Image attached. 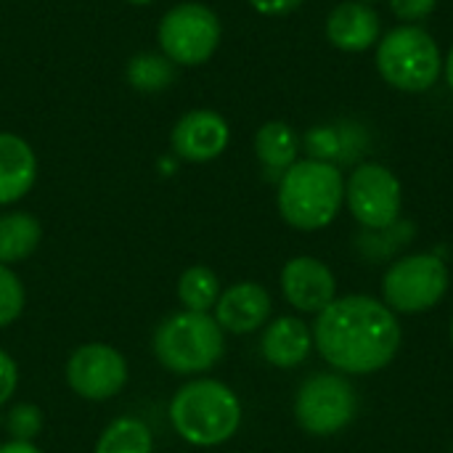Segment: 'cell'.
Here are the masks:
<instances>
[{"instance_id":"6da1fadb","label":"cell","mask_w":453,"mask_h":453,"mask_svg":"<svg viewBox=\"0 0 453 453\" xmlns=\"http://www.w3.org/2000/svg\"><path fill=\"white\" fill-rule=\"evenodd\" d=\"M311 334L321 358L348 374H374L385 369L401 348L395 313L366 295L329 303L319 313Z\"/></svg>"},{"instance_id":"7a4b0ae2","label":"cell","mask_w":453,"mask_h":453,"mask_svg":"<svg viewBox=\"0 0 453 453\" xmlns=\"http://www.w3.org/2000/svg\"><path fill=\"white\" fill-rule=\"evenodd\" d=\"M276 202L287 226L297 231L326 228L345 202V178L332 162L297 159L279 178Z\"/></svg>"},{"instance_id":"3957f363","label":"cell","mask_w":453,"mask_h":453,"mask_svg":"<svg viewBox=\"0 0 453 453\" xmlns=\"http://www.w3.org/2000/svg\"><path fill=\"white\" fill-rule=\"evenodd\" d=\"M170 422L191 446H220L236 435L242 425V403L228 385L218 380H196L175 393Z\"/></svg>"},{"instance_id":"277c9868","label":"cell","mask_w":453,"mask_h":453,"mask_svg":"<svg viewBox=\"0 0 453 453\" xmlns=\"http://www.w3.org/2000/svg\"><path fill=\"white\" fill-rule=\"evenodd\" d=\"M374 61L380 77L401 93H425L443 72L441 48L419 24H401L385 32L377 42Z\"/></svg>"},{"instance_id":"5b68a950","label":"cell","mask_w":453,"mask_h":453,"mask_svg":"<svg viewBox=\"0 0 453 453\" xmlns=\"http://www.w3.org/2000/svg\"><path fill=\"white\" fill-rule=\"evenodd\" d=\"M223 329L210 313L183 311L165 319L154 334V353L173 374H202L223 358Z\"/></svg>"},{"instance_id":"8992f818","label":"cell","mask_w":453,"mask_h":453,"mask_svg":"<svg viewBox=\"0 0 453 453\" xmlns=\"http://www.w3.org/2000/svg\"><path fill=\"white\" fill-rule=\"evenodd\" d=\"M218 13L202 3H180L170 8L159 24L162 53L180 66H199L212 58L220 45Z\"/></svg>"},{"instance_id":"52a82bcc","label":"cell","mask_w":453,"mask_h":453,"mask_svg":"<svg viewBox=\"0 0 453 453\" xmlns=\"http://www.w3.org/2000/svg\"><path fill=\"white\" fill-rule=\"evenodd\" d=\"M449 289V268L438 255H409L390 265L382 281L385 305L395 313H425Z\"/></svg>"},{"instance_id":"ba28073f","label":"cell","mask_w":453,"mask_h":453,"mask_svg":"<svg viewBox=\"0 0 453 453\" xmlns=\"http://www.w3.org/2000/svg\"><path fill=\"white\" fill-rule=\"evenodd\" d=\"M356 393L345 377L337 374H316L305 380L295 398V419L297 425L316 438L334 435L345 430L356 417Z\"/></svg>"},{"instance_id":"9c48e42d","label":"cell","mask_w":453,"mask_h":453,"mask_svg":"<svg viewBox=\"0 0 453 453\" xmlns=\"http://www.w3.org/2000/svg\"><path fill=\"white\" fill-rule=\"evenodd\" d=\"M345 202L350 215L372 231H388L398 223L403 188L401 180L385 165H358L345 180Z\"/></svg>"},{"instance_id":"30bf717a","label":"cell","mask_w":453,"mask_h":453,"mask_svg":"<svg viewBox=\"0 0 453 453\" xmlns=\"http://www.w3.org/2000/svg\"><path fill=\"white\" fill-rule=\"evenodd\" d=\"M69 388L88 401L114 398L127 382V361L122 353L104 342L80 345L66 361Z\"/></svg>"},{"instance_id":"8fae6325","label":"cell","mask_w":453,"mask_h":453,"mask_svg":"<svg viewBox=\"0 0 453 453\" xmlns=\"http://www.w3.org/2000/svg\"><path fill=\"white\" fill-rule=\"evenodd\" d=\"M281 292L303 313H321L337 297V281L326 263L316 257H292L281 271Z\"/></svg>"},{"instance_id":"7c38bea8","label":"cell","mask_w":453,"mask_h":453,"mask_svg":"<svg viewBox=\"0 0 453 453\" xmlns=\"http://www.w3.org/2000/svg\"><path fill=\"white\" fill-rule=\"evenodd\" d=\"M231 141L228 122L210 109L188 111L173 127V149L186 162H212Z\"/></svg>"},{"instance_id":"4fadbf2b","label":"cell","mask_w":453,"mask_h":453,"mask_svg":"<svg viewBox=\"0 0 453 453\" xmlns=\"http://www.w3.org/2000/svg\"><path fill=\"white\" fill-rule=\"evenodd\" d=\"M382 21L372 3L345 0L326 16V40L345 53H364L380 42Z\"/></svg>"},{"instance_id":"5bb4252c","label":"cell","mask_w":453,"mask_h":453,"mask_svg":"<svg viewBox=\"0 0 453 453\" xmlns=\"http://www.w3.org/2000/svg\"><path fill=\"white\" fill-rule=\"evenodd\" d=\"M271 316V295L255 281H239L228 287L215 303V321L234 334H250L260 329Z\"/></svg>"},{"instance_id":"9a60e30c","label":"cell","mask_w":453,"mask_h":453,"mask_svg":"<svg viewBox=\"0 0 453 453\" xmlns=\"http://www.w3.org/2000/svg\"><path fill=\"white\" fill-rule=\"evenodd\" d=\"M35 178L37 159L32 146L13 133H0V204H13L27 196Z\"/></svg>"},{"instance_id":"2e32d148","label":"cell","mask_w":453,"mask_h":453,"mask_svg":"<svg viewBox=\"0 0 453 453\" xmlns=\"http://www.w3.org/2000/svg\"><path fill=\"white\" fill-rule=\"evenodd\" d=\"M311 348H313V334L305 326V321L295 316H281L273 324H268L260 340V350L265 361L276 369L300 366L308 358Z\"/></svg>"},{"instance_id":"e0dca14e","label":"cell","mask_w":453,"mask_h":453,"mask_svg":"<svg viewBox=\"0 0 453 453\" xmlns=\"http://www.w3.org/2000/svg\"><path fill=\"white\" fill-rule=\"evenodd\" d=\"M297 151H300V138L281 119H271L260 125V130L255 133V154L260 165L271 173L284 175L297 162Z\"/></svg>"},{"instance_id":"ac0fdd59","label":"cell","mask_w":453,"mask_h":453,"mask_svg":"<svg viewBox=\"0 0 453 453\" xmlns=\"http://www.w3.org/2000/svg\"><path fill=\"white\" fill-rule=\"evenodd\" d=\"M42 239V226L29 212H8L0 218V263L27 260Z\"/></svg>"},{"instance_id":"d6986e66","label":"cell","mask_w":453,"mask_h":453,"mask_svg":"<svg viewBox=\"0 0 453 453\" xmlns=\"http://www.w3.org/2000/svg\"><path fill=\"white\" fill-rule=\"evenodd\" d=\"M96 453H154V438L141 419L119 417L101 433Z\"/></svg>"},{"instance_id":"ffe728a7","label":"cell","mask_w":453,"mask_h":453,"mask_svg":"<svg viewBox=\"0 0 453 453\" xmlns=\"http://www.w3.org/2000/svg\"><path fill=\"white\" fill-rule=\"evenodd\" d=\"M178 297H180L186 311L210 313V308H215V303L220 297L218 273L212 268H207V265L186 268L180 281H178Z\"/></svg>"},{"instance_id":"44dd1931","label":"cell","mask_w":453,"mask_h":453,"mask_svg":"<svg viewBox=\"0 0 453 453\" xmlns=\"http://www.w3.org/2000/svg\"><path fill=\"white\" fill-rule=\"evenodd\" d=\"M173 80H175V69H173V61L165 53L162 56L159 53H138L127 64V82L135 90L157 93V90L170 88Z\"/></svg>"},{"instance_id":"7402d4cb","label":"cell","mask_w":453,"mask_h":453,"mask_svg":"<svg viewBox=\"0 0 453 453\" xmlns=\"http://www.w3.org/2000/svg\"><path fill=\"white\" fill-rule=\"evenodd\" d=\"M24 311V287L19 276L0 263V326L13 324Z\"/></svg>"},{"instance_id":"603a6c76","label":"cell","mask_w":453,"mask_h":453,"mask_svg":"<svg viewBox=\"0 0 453 453\" xmlns=\"http://www.w3.org/2000/svg\"><path fill=\"white\" fill-rule=\"evenodd\" d=\"M5 430L11 433V441L32 443L42 430V411L35 403H19L8 411Z\"/></svg>"},{"instance_id":"cb8c5ba5","label":"cell","mask_w":453,"mask_h":453,"mask_svg":"<svg viewBox=\"0 0 453 453\" xmlns=\"http://www.w3.org/2000/svg\"><path fill=\"white\" fill-rule=\"evenodd\" d=\"M438 8V0H390V11L401 24H419Z\"/></svg>"},{"instance_id":"d4e9b609","label":"cell","mask_w":453,"mask_h":453,"mask_svg":"<svg viewBox=\"0 0 453 453\" xmlns=\"http://www.w3.org/2000/svg\"><path fill=\"white\" fill-rule=\"evenodd\" d=\"M16 385H19V366L5 350H0V406L13 395Z\"/></svg>"},{"instance_id":"484cf974","label":"cell","mask_w":453,"mask_h":453,"mask_svg":"<svg viewBox=\"0 0 453 453\" xmlns=\"http://www.w3.org/2000/svg\"><path fill=\"white\" fill-rule=\"evenodd\" d=\"M250 5L263 16H287L303 5V0H250Z\"/></svg>"},{"instance_id":"4316f807","label":"cell","mask_w":453,"mask_h":453,"mask_svg":"<svg viewBox=\"0 0 453 453\" xmlns=\"http://www.w3.org/2000/svg\"><path fill=\"white\" fill-rule=\"evenodd\" d=\"M0 453H42L37 446L27 443V441H8L5 446H0Z\"/></svg>"},{"instance_id":"83f0119b","label":"cell","mask_w":453,"mask_h":453,"mask_svg":"<svg viewBox=\"0 0 453 453\" xmlns=\"http://www.w3.org/2000/svg\"><path fill=\"white\" fill-rule=\"evenodd\" d=\"M443 74H446V82H449V88L453 90V48L449 50V56L443 58Z\"/></svg>"},{"instance_id":"f1b7e54d","label":"cell","mask_w":453,"mask_h":453,"mask_svg":"<svg viewBox=\"0 0 453 453\" xmlns=\"http://www.w3.org/2000/svg\"><path fill=\"white\" fill-rule=\"evenodd\" d=\"M127 3H133V5H149V3H154V0H127Z\"/></svg>"},{"instance_id":"f546056e","label":"cell","mask_w":453,"mask_h":453,"mask_svg":"<svg viewBox=\"0 0 453 453\" xmlns=\"http://www.w3.org/2000/svg\"><path fill=\"white\" fill-rule=\"evenodd\" d=\"M361 3H377V0H361Z\"/></svg>"},{"instance_id":"4dcf8cb0","label":"cell","mask_w":453,"mask_h":453,"mask_svg":"<svg viewBox=\"0 0 453 453\" xmlns=\"http://www.w3.org/2000/svg\"><path fill=\"white\" fill-rule=\"evenodd\" d=\"M451 342H453V321H451Z\"/></svg>"},{"instance_id":"1f68e13d","label":"cell","mask_w":453,"mask_h":453,"mask_svg":"<svg viewBox=\"0 0 453 453\" xmlns=\"http://www.w3.org/2000/svg\"><path fill=\"white\" fill-rule=\"evenodd\" d=\"M451 453H453V451H451Z\"/></svg>"}]
</instances>
